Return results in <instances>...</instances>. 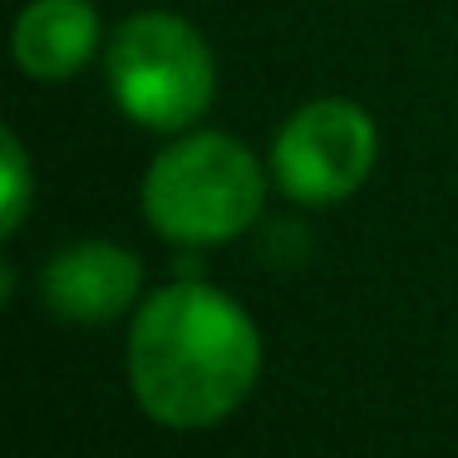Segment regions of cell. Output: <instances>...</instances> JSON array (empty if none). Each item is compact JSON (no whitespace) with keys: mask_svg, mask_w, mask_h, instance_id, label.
I'll return each mask as SVG.
<instances>
[{"mask_svg":"<svg viewBox=\"0 0 458 458\" xmlns=\"http://www.w3.org/2000/svg\"><path fill=\"white\" fill-rule=\"evenodd\" d=\"M143 291V267L133 251L114 242H70L50 257L40 276V296L70 326H109L114 316L139 301Z\"/></svg>","mask_w":458,"mask_h":458,"instance_id":"5","label":"cell"},{"mask_svg":"<svg viewBox=\"0 0 458 458\" xmlns=\"http://www.w3.org/2000/svg\"><path fill=\"white\" fill-rule=\"evenodd\" d=\"M267 208V173L227 133H182L143 173V217L182 247H217Z\"/></svg>","mask_w":458,"mask_h":458,"instance_id":"2","label":"cell"},{"mask_svg":"<svg viewBox=\"0 0 458 458\" xmlns=\"http://www.w3.org/2000/svg\"><path fill=\"white\" fill-rule=\"evenodd\" d=\"M379 158V129L355 99H316L281 123L271 173L291 202L335 208L365 188Z\"/></svg>","mask_w":458,"mask_h":458,"instance_id":"4","label":"cell"},{"mask_svg":"<svg viewBox=\"0 0 458 458\" xmlns=\"http://www.w3.org/2000/svg\"><path fill=\"white\" fill-rule=\"evenodd\" d=\"M11 50L30 80H70L99 50V15L89 0H30L15 15Z\"/></svg>","mask_w":458,"mask_h":458,"instance_id":"6","label":"cell"},{"mask_svg":"<svg viewBox=\"0 0 458 458\" xmlns=\"http://www.w3.org/2000/svg\"><path fill=\"white\" fill-rule=\"evenodd\" d=\"M104 70L114 104L153 133L192 129L217 94V64L208 40L173 11L129 15L104 50Z\"/></svg>","mask_w":458,"mask_h":458,"instance_id":"3","label":"cell"},{"mask_svg":"<svg viewBox=\"0 0 458 458\" xmlns=\"http://www.w3.org/2000/svg\"><path fill=\"white\" fill-rule=\"evenodd\" d=\"M0 178H5V198H0V232L5 237H15L25 222V212H30V198H35V168H30V153H25V143L15 139V129H5V139H0Z\"/></svg>","mask_w":458,"mask_h":458,"instance_id":"7","label":"cell"},{"mask_svg":"<svg viewBox=\"0 0 458 458\" xmlns=\"http://www.w3.org/2000/svg\"><path fill=\"white\" fill-rule=\"evenodd\" d=\"M257 375L261 335L227 291L178 281L143 301L129 330V385L148 419L212 428L247 404Z\"/></svg>","mask_w":458,"mask_h":458,"instance_id":"1","label":"cell"}]
</instances>
